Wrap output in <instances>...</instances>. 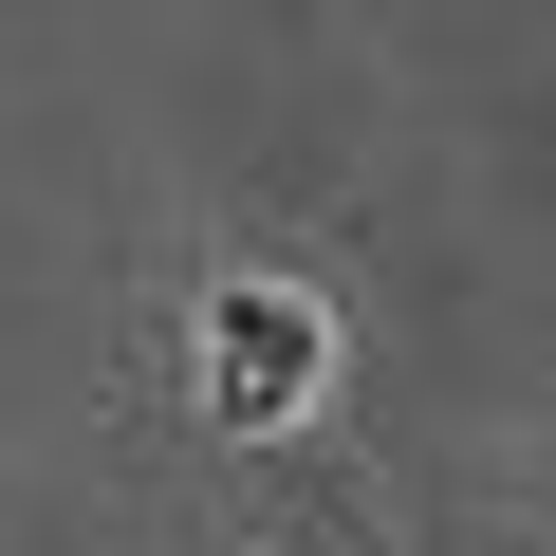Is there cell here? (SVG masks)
<instances>
[{
	"instance_id": "6da1fadb",
	"label": "cell",
	"mask_w": 556,
	"mask_h": 556,
	"mask_svg": "<svg viewBox=\"0 0 556 556\" xmlns=\"http://www.w3.org/2000/svg\"><path fill=\"white\" fill-rule=\"evenodd\" d=\"M334 408V316L298 298V278H204V427L223 445H298Z\"/></svg>"
}]
</instances>
